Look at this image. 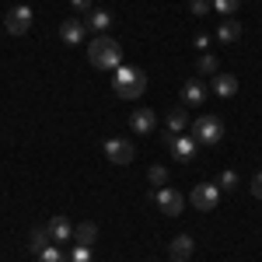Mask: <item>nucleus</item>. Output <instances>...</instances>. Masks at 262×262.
Returning a JSON list of instances; mask_svg holds the SVG:
<instances>
[{
  "label": "nucleus",
  "instance_id": "f257e3e1",
  "mask_svg": "<svg viewBox=\"0 0 262 262\" xmlns=\"http://www.w3.org/2000/svg\"><path fill=\"white\" fill-rule=\"evenodd\" d=\"M88 63L95 70H119L122 67V46L112 35H95V42L88 46Z\"/></svg>",
  "mask_w": 262,
  "mask_h": 262
},
{
  "label": "nucleus",
  "instance_id": "f03ea898",
  "mask_svg": "<svg viewBox=\"0 0 262 262\" xmlns=\"http://www.w3.org/2000/svg\"><path fill=\"white\" fill-rule=\"evenodd\" d=\"M112 91L122 101H137L147 91V74L140 67H119V70H112Z\"/></svg>",
  "mask_w": 262,
  "mask_h": 262
},
{
  "label": "nucleus",
  "instance_id": "7ed1b4c3",
  "mask_svg": "<svg viewBox=\"0 0 262 262\" xmlns=\"http://www.w3.org/2000/svg\"><path fill=\"white\" fill-rule=\"evenodd\" d=\"M192 140L200 147H217L224 140V119L221 116H200L192 122Z\"/></svg>",
  "mask_w": 262,
  "mask_h": 262
},
{
  "label": "nucleus",
  "instance_id": "20e7f679",
  "mask_svg": "<svg viewBox=\"0 0 262 262\" xmlns=\"http://www.w3.org/2000/svg\"><path fill=\"white\" fill-rule=\"evenodd\" d=\"M154 203H158V210H161L164 217H182V210H185V200H182L179 189H158L154 192Z\"/></svg>",
  "mask_w": 262,
  "mask_h": 262
},
{
  "label": "nucleus",
  "instance_id": "39448f33",
  "mask_svg": "<svg viewBox=\"0 0 262 262\" xmlns=\"http://www.w3.org/2000/svg\"><path fill=\"white\" fill-rule=\"evenodd\" d=\"M189 200H192L196 210L206 213V210H213V206L221 203V185H213V182H200V185L192 189V196H189Z\"/></svg>",
  "mask_w": 262,
  "mask_h": 262
},
{
  "label": "nucleus",
  "instance_id": "423d86ee",
  "mask_svg": "<svg viewBox=\"0 0 262 262\" xmlns=\"http://www.w3.org/2000/svg\"><path fill=\"white\" fill-rule=\"evenodd\" d=\"M32 18H35V14H32V7H28V4H18V7H11V11H7L4 25H7V32H11V35H25V32L32 28Z\"/></svg>",
  "mask_w": 262,
  "mask_h": 262
},
{
  "label": "nucleus",
  "instance_id": "0eeeda50",
  "mask_svg": "<svg viewBox=\"0 0 262 262\" xmlns=\"http://www.w3.org/2000/svg\"><path fill=\"white\" fill-rule=\"evenodd\" d=\"M105 158L112 164H129L137 158V150H133V143L122 140V137H112V140H105Z\"/></svg>",
  "mask_w": 262,
  "mask_h": 262
},
{
  "label": "nucleus",
  "instance_id": "6e6552de",
  "mask_svg": "<svg viewBox=\"0 0 262 262\" xmlns=\"http://www.w3.org/2000/svg\"><path fill=\"white\" fill-rule=\"evenodd\" d=\"M129 126H133V133H143V137H150V133H154V126H158V116H154V108H150V105H140V108H133V116H129Z\"/></svg>",
  "mask_w": 262,
  "mask_h": 262
},
{
  "label": "nucleus",
  "instance_id": "1a4fd4ad",
  "mask_svg": "<svg viewBox=\"0 0 262 262\" xmlns=\"http://www.w3.org/2000/svg\"><path fill=\"white\" fill-rule=\"evenodd\" d=\"M168 150H171V158H175V161H182V164H189V161H196V150H200V143L192 140V137H175V143H171V147H168Z\"/></svg>",
  "mask_w": 262,
  "mask_h": 262
},
{
  "label": "nucleus",
  "instance_id": "9d476101",
  "mask_svg": "<svg viewBox=\"0 0 262 262\" xmlns=\"http://www.w3.org/2000/svg\"><path fill=\"white\" fill-rule=\"evenodd\" d=\"M84 32H88L84 18H67L60 25V39L67 42V46H81V42H84Z\"/></svg>",
  "mask_w": 262,
  "mask_h": 262
},
{
  "label": "nucleus",
  "instance_id": "9b49d317",
  "mask_svg": "<svg viewBox=\"0 0 262 262\" xmlns=\"http://www.w3.org/2000/svg\"><path fill=\"white\" fill-rule=\"evenodd\" d=\"M84 25H88L91 32H98V35H105V28L112 25V11H105V7H91V11L84 14Z\"/></svg>",
  "mask_w": 262,
  "mask_h": 262
},
{
  "label": "nucleus",
  "instance_id": "f8f14e48",
  "mask_svg": "<svg viewBox=\"0 0 262 262\" xmlns=\"http://www.w3.org/2000/svg\"><path fill=\"white\" fill-rule=\"evenodd\" d=\"M164 119H168V129H171V133H185V129L192 126V122H189V112H185V105H171Z\"/></svg>",
  "mask_w": 262,
  "mask_h": 262
},
{
  "label": "nucleus",
  "instance_id": "ddd939ff",
  "mask_svg": "<svg viewBox=\"0 0 262 262\" xmlns=\"http://www.w3.org/2000/svg\"><path fill=\"white\" fill-rule=\"evenodd\" d=\"M182 105H206V88L196 77L185 81V88H182Z\"/></svg>",
  "mask_w": 262,
  "mask_h": 262
},
{
  "label": "nucleus",
  "instance_id": "4468645a",
  "mask_svg": "<svg viewBox=\"0 0 262 262\" xmlns=\"http://www.w3.org/2000/svg\"><path fill=\"white\" fill-rule=\"evenodd\" d=\"M49 234H53L56 245L70 242V238H74V224L67 221V217H53V221H49Z\"/></svg>",
  "mask_w": 262,
  "mask_h": 262
},
{
  "label": "nucleus",
  "instance_id": "2eb2a0df",
  "mask_svg": "<svg viewBox=\"0 0 262 262\" xmlns=\"http://www.w3.org/2000/svg\"><path fill=\"white\" fill-rule=\"evenodd\" d=\"M217 39H221L224 46L238 42V39H242V21H234V18H224V21H221V28H217Z\"/></svg>",
  "mask_w": 262,
  "mask_h": 262
},
{
  "label": "nucleus",
  "instance_id": "dca6fc26",
  "mask_svg": "<svg viewBox=\"0 0 262 262\" xmlns=\"http://www.w3.org/2000/svg\"><path fill=\"white\" fill-rule=\"evenodd\" d=\"M213 91H217L221 98H234V95H238V77H234V74H217V77H213Z\"/></svg>",
  "mask_w": 262,
  "mask_h": 262
},
{
  "label": "nucleus",
  "instance_id": "f3484780",
  "mask_svg": "<svg viewBox=\"0 0 262 262\" xmlns=\"http://www.w3.org/2000/svg\"><path fill=\"white\" fill-rule=\"evenodd\" d=\"M168 255H171L175 262H185L189 255H192V238H189V234H179L175 242L168 245Z\"/></svg>",
  "mask_w": 262,
  "mask_h": 262
},
{
  "label": "nucleus",
  "instance_id": "a211bd4d",
  "mask_svg": "<svg viewBox=\"0 0 262 262\" xmlns=\"http://www.w3.org/2000/svg\"><path fill=\"white\" fill-rule=\"evenodd\" d=\"M74 242H77V245H88V248L98 242V227H95V221L77 224V227H74Z\"/></svg>",
  "mask_w": 262,
  "mask_h": 262
},
{
  "label": "nucleus",
  "instance_id": "6ab92c4d",
  "mask_svg": "<svg viewBox=\"0 0 262 262\" xmlns=\"http://www.w3.org/2000/svg\"><path fill=\"white\" fill-rule=\"evenodd\" d=\"M49 245H56V242H53V234H49V227H35V231H32V252L42 255Z\"/></svg>",
  "mask_w": 262,
  "mask_h": 262
},
{
  "label": "nucleus",
  "instance_id": "aec40b11",
  "mask_svg": "<svg viewBox=\"0 0 262 262\" xmlns=\"http://www.w3.org/2000/svg\"><path fill=\"white\" fill-rule=\"evenodd\" d=\"M196 70H200L203 77H217V74H221V63H217V56H213V53H203L200 63H196Z\"/></svg>",
  "mask_w": 262,
  "mask_h": 262
},
{
  "label": "nucleus",
  "instance_id": "412c9836",
  "mask_svg": "<svg viewBox=\"0 0 262 262\" xmlns=\"http://www.w3.org/2000/svg\"><path fill=\"white\" fill-rule=\"evenodd\" d=\"M147 182H150L154 189H164V185H168V168H164V164H150V171H147Z\"/></svg>",
  "mask_w": 262,
  "mask_h": 262
},
{
  "label": "nucleus",
  "instance_id": "4be33fe9",
  "mask_svg": "<svg viewBox=\"0 0 262 262\" xmlns=\"http://www.w3.org/2000/svg\"><path fill=\"white\" fill-rule=\"evenodd\" d=\"M39 262H70V255H67L63 248H56V245H49V248L39 255Z\"/></svg>",
  "mask_w": 262,
  "mask_h": 262
},
{
  "label": "nucleus",
  "instance_id": "5701e85b",
  "mask_svg": "<svg viewBox=\"0 0 262 262\" xmlns=\"http://www.w3.org/2000/svg\"><path fill=\"white\" fill-rule=\"evenodd\" d=\"M213 7L221 11L224 18H234V14H238V7H242V0H213Z\"/></svg>",
  "mask_w": 262,
  "mask_h": 262
},
{
  "label": "nucleus",
  "instance_id": "b1692460",
  "mask_svg": "<svg viewBox=\"0 0 262 262\" xmlns=\"http://www.w3.org/2000/svg\"><path fill=\"white\" fill-rule=\"evenodd\" d=\"M189 11H192L196 18H206V14L213 11V0H189Z\"/></svg>",
  "mask_w": 262,
  "mask_h": 262
},
{
  "label": "nucleus",
  "instance_id": "393cba45",
  "mask_svg": "<svg viewBox=\"0 0 262 262\" xmlns=\"http://www.w3.org/2000/svg\"><path fill=\"white\" fill-rule=\"evenodd\" d=\"M70 262H91V248H88V245H74Z\"/></svg>",
  "mask_w": 262,
  "mask_h": 262
},
{
  "label": "nucleus",
  "instance_id": "a878e982",
  "mask_svg": "<svg viewBox=\"0 0 262 262\" xmlns=\"http://www.w3.org/2000/svg\"><path fill=\"white\" fill-rule=\"evenodd\" d=\"M217 185H221V189H238V171H224Z\"/></svg>",
  "mask_w": 262,
  "mask_h": 262
},
{
  "label": "nucleus",
  "instance_id": "bb28decb",
  "mask_svg": "<svg viewBox=\"0 0 262 262\" xmlns=\"http://www.w3.org/2000/svg\"><path fill=\"white\" fill-rule=\"evenodd\" d=\"M70 4H74V11H77V14H88V11L95 7V0H70Z\"/></svg>",
  "mask_w": 262,
  "mask_h": 262
},
{
  "label": "nucleus",
  "instance_id": "cd10ccee",
  "mask_svg": "<svg viewBox=\"0 0 262 262\" xmlns=\"http://www.w3.org/2000/svg\"><path fill=\"white\" fill-rule=\"evenodd\" d=\"M252 196H255V200H262V171L252 179Z\"/></svg>",
  "mask_w": 262,
  "mask_h": 262
},
{
  "label": "nucleus",
  "instance_id": "c85d7f7f",
  "mask_svg": "<svg viewBox=\"0 0 262 262\" xmlns=\"http://www.w3.org/2000/svg\"><path fill=\"white\" fill-rule=\"evenodd\" d=\"M175 137H179V133H171V129H164V133H161V143H164V147H171V143H175Z\"/></svg>",
  "mask_w": 262,
  "mask_h": 262
},
{
  "label": "nucleus",
  "instance_id": "c756f323",
  "mask_svg": "<svg viewBox=\"0 0 262 262\" xmlns=\"http://www.w3.org/2000/svg\"><path fill=\"white\" fill-rule=\"evenodd\" d=\"M196 49H210V35H196Z\"/></svg>",
  "mask_w": 262,
  "mask_h": 262
}]
</instances>
